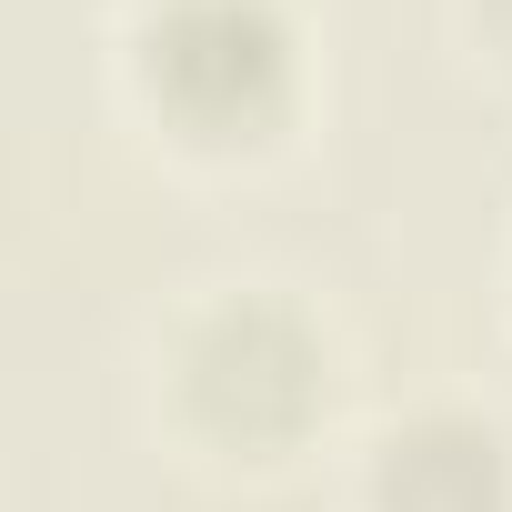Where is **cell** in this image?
Segmentation results:
<instances>
[{"mask_svg":"<svg viewBox=\"0 0 512 512\" xmlns=\"http://www.w3.org/2000/svg\"><path fill=\"white\" fill-rule=\"evenodd\" d=\"M352 352L292 282H191L141 342V422L201 482H292L342 442Z\"/></svg>","mask_w":512,"mask_h":512,"instance_id":"cell-1","label":"cell"},{"mask_svg":"<svg viewBox=\"0 0 512 512\" xmlns=\"http://www.w3.org/2000/svg\"><path fill=\"white\" fill-rule=\"evenodd\" d=\"M111 101L131 141L191 181H251L312 131V21L302 0H121Z\"/></svg>","mask_w":512,"mask_h":512,"instance_id":"cell-2","label":"cell"},{"mask_svg":"<svg viewBox=\"0 0 512 512\" xmlns=\"http://www.w3.org/2000/svg\"><path fill=\"white\" fill-rule=\"evenodd\" d=\"M342 512H512V422L472 392H412L342 442Z\"/></svg>","mask_w":512,"mask_h":512,"instance_id":"cell-3","label":"cell"},{"mask_svg":"<svg viewBox=\"0 0 512 512\" xmlns=\"http://www.w3.org/2000/svg\"><path fill=\"white\" fill-rule=\"evenodd\" d=\"M452 51L492 91H512V0H452Z\"/></svg>","mask_w":512,"mask_h":512,"instance_id":"cell-4","label":"cell"},{"mask_svg":"<svg viewBox=\"0 0 512 512\" xmlns=\"http://www.w3.org/2000/svg\"><path fill=\"white\" fill-rule=\"evenodd\" d=\"M502 302H512V251H502Z\"/></svg>","mask_w":512,"mask_h":512,"instance_id":"cell-5","label":"cell"}]
</instances>
